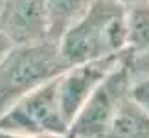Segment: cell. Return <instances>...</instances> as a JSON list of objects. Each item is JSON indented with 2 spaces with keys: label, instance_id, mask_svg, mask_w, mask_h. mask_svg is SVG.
<instances>
[{
  "label": "cell",
  "instance_id": "5b68a950",
  "mask_svg": "<svg viewBox=\"0 0 149 138\" xmlns=\"http://www.w3.org/2000/svg\"><path fill=\"white\" fill-rule=\"evenodd\" d=\"M123 54L68 66L57 77V100H59L61 112L66 120L68 127H70L72 120L76 118V114L79 112V109L85 105V101L90 98L96 87L103 81V77L118 65Z\"/></svg>",
  "mask_w": 149,
  "mask_h": 138
},
{
  "label": "cell",
  "instance_id": "7c38bea8",
  "mask_svg": "<svg viewBox=\"0 0 149 138\" xmlns=\"http://www.w3.org/2000/svg\"><path fill=\"white\" fill-rule=\"evenodd\" d=\"M0 138H68V135L65 136H26V135H13V133L0 131Z\"/></svg>",
  "mask_w": 149,
  "mask_h": 138
},
{
  "label": "cell",
  "instance_id": "4fadbf2b",
  "mask_svg": "<svg viewBox=\"0 0 149 138\" xmlns=\"http://www.w3.org/2000/svg\"><path fill=\"white\" fill-rule=\"evenodd\" d=\"M11 46H13V44L9 43V39L6 37L2 31H0V61H2V57L6 55V52H8V50L11 48Z\"/></svg>",
  "mask_w": 149,
  "mask_h": 138
},
{
  "label": "cell",
  "instance_id": "30bf717a",
  "mask_svg": "<svg viewBox=\"0 0 149 138\" xmlns=\"http://www.w3.org/2000/svg\"><path fill=\"white\" fill-rule=\"evenodd\" d=\"M131 98H133V100L149 114V76L133 77V85H131Z\"/></svg>",
  "mask_w": 149,
  "mask_h": 138
},
{
  "label": "cell",
  "instance_id": "6da1fadb",
  "mask_svg": "<svg viewBox=\"0 0 149 138\" xmlns=\"http://www.w3.org/2000/svg\"><path fill=\"white\" fill-rule=\"evenodd\" d=\"M57 46L68 66L127 52L125 6L116 0H94Z\"/></svg>",
  "mask_w": 149,
  "mask_h": 138
},
{
  "label": "cell",
  "instance_id": "3957f363",
  "mask_svg": "<svg viewBox=\"0 0 149 138\" xmlns=\"http://www.w3.org/2000/svg\"><path fill=\"white\" fill-rule=\"evenodd\" d=\"M131 85L133 76L125 52L118 65L103 77V81L79 109L68 127V135L72 138H103L122 103L131 96Z\"/></svg>",
  "mask_w": 149,
  "mask_h": 138
},
{
  "label": "cell",
  "instance_id": "52a82bcc",
  "mask_svg": "<svg viewBox=\"0 0 149 138\" xmlns=\"http://www.w3.org/2000/svg\"><path fill=\"white\" fill-rule=\"evenodd\" d=\"M103 138H149V114L129 96Z\"/></svg>",
  "mask_w": 149,
  "mask_h": 138
},
{
  "label": "cell",
  "instance_id": "277c9868",
  "mask_svg": "<svg viewBox=\"0 0 149 138\" xmlns=\"http://www.w3.org/2000/svg\"><path fill=\"white\" fill-rule=\"evenodd\" d=\"M0 131L26 136L68 135V123L57 100V77L31 90L0 114Z\"/></svg>",
  "mask_w": 149,
  "mask_h": 138
},
{
  "label": "cell",
  "instance_id": "ba28073f",
  "mask_svg": "<svg viewBox=\"0 0 149 138\" xmlns=\"http://www.w3.org/2000/svg\"><path fill=\"white\" fill-rule=\"evenodd\" d=\"M92 2L94 0H44L50 41H59L63 33L85 15Z\"/></svg>",
  "mask_w": 149,
  "mask_h": 138
},
{
  "label": "cell",
  "instance_id": "9c48e42d",
  "mask_svg": "<svg viewBox=\"0 0 149 138\" xmlns=\"http://www.w3.org/2000/svg\"><path fill=\"white\" fill-rule=\"evenodd\" d=\"M127 54L134 55L149 50V0L125 6Z\"/></svg>",
  "mask_w": 149,
  "mask_h": 138
},
{
  "label": "cell",
  "instance_id": "8fae6325",
  "mask_svg": "<svg viewBox=\"0 0 149 138\" xmlns=\"http://www.w3.org/2000/svg\"><path fill=\"white\" fill-rule=\"evenodd\" d=\"M127 63H129V70L133 77L149 76V50L134 54V55L127 54Z\"/></svg>",
  "mask_w": 149,
  "mask_h": 138
},
{
  "label": "cell",
  "instance_id": "7a4b0ae2",
  "mask_svg": "<svg viewBox=\"0 0 149 138\" xmlns=\"http://www.w3.org/2000/svg\"><path fill=\"white\" fill-rule=\"evenodd\" d=\"M66 68L55 41L13 44L0 61V114Z\"/></svg>",
  "mask_w": 149,
  "mask_h": 138
},
{
  "label": "cell",
  "instance_id": "9a60e30c",
  "mask_svg": "<svg viewBox=\"0 0 149 138\" xmlns=\"http://www.w3.org/2000/svg\"><path fill=\"white\" fill-rule=\"evenodd\" d=\"M0 8H2V0H0Z\"/></svg>",
  "mask_w": 149,
  "mask_h": 138
},
{
  "label": "cell",
  "instance_id": "8992f818",
  "mask_svg": "<svg viewBox=\"0 0 149 138\" xmlns=\"http://www.w3.org/2000/svg\"><path fill=\"white\" fill-rule=\"evenodd\" d=\"M0 31L11 44H30L48 39L44 0H2Z\"/></svg>",
  "mask_w": 149,
  "mask_h": 138
},
{
  "label": "cell",
  "instance_id": "5bb4252c",
  "mask_svg": "<svg viewBox=\"0 0 149 138\" xmlns=\"http://www.w3.org/2000/svg\"><path fill=\"white\" fill-rule=\"evenodd\" d=\"M116 2L123 4V6H131V4H136V2H144V0H116Z\"/></svg>",
  "mask_w": 149,
  "mask_h": 138
}]
</instances>
